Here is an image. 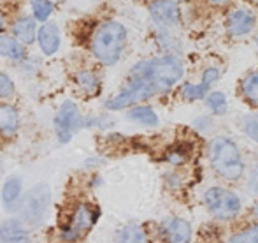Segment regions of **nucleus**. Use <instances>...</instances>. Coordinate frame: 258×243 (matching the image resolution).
Listing matches in <instances>:
<instances>
[{
	"mask_svg": "<svg viewBox=\"0 0 258 243\" xmlns=\"http://www.w3.org/2000/svg\"><path fill=\"white\" fill-rule=\"evenodd\" d=\"M183 64L176 57H158V59L143 60L134 65L130 71V78H141L150 81L156 88V92L170 90L181 78H183Z\"/></svg>",
	"mask_w": 258,
	"mask_h": 243,
	"instance_id": "1",
	"label": "nucleus"
},
{
	"mask_svg": "<svg viewBox=\"0 0 258 243\" xmlns=\"http://www.w3.org/2000/svg\"><path fill=\"white\" fill-rule=\"evenodd\" d=\"M126 44V30L118 21H105L97 28L92 39L93 55L102 64L112 65L121 59Z\"/></svg>",
	"mask_w": 258,
	"mask_h": 243,
	"instance_id": "2",
	"label": "nucleus"
},
{
	"mask_svg": "<svg viewBox=\"0 0 258 243\" xmlns=\"http://www.w3.org/2000/svg\"><path fill=\"white\" fill-rule=\"evenodd\" d=\"M209 161L213 169L227 180H239L244 173V162L237 144L228 137H214L209 143Z\"/></svg>",
	"mask_w": 258,
	"mask_h": 243,
	"instance_id": "3",
	"label": "nucleus"
},
{
	"mask_svg": "<svg viewBox=\"0 0 258 243\" xmlns=\"http://www.w3.org/2000/svg\"><path fill=\"white\" fill-rule=\"evenodd\" d=\"M51 205V188L48 183H37L21 198L18 212L21 222L35 227L46 219Z\"/></svg>",
	"mask_w": 258,
	"mask_h": 243,
	"instance_id": "4",
	"label": "nucleus"
},
{
	"mask_svg": "<svg viewBox=\"0 0 258 243\" xmlns=\"http://www.w3.org/2000/svg\"><path fill=\"white\" fill-rule=\"evenodd\" d=\"M206 206L216 219L230 220L241 212V199L234 192L221 187H213L204 194Z\"/></svg>",
	"mask_w": 258,
	"mask_h": 243,
	"instance_id": "5",
	"label": "nucleus"
},
{
	"mask_svg": "<svg viewBox=\"0 0 258 243\" xmlns=\"http://www.w3.org/2000/svg\"><path fill=\"white\" fill-rule=\"evenodd\" d=\"M155 93H156V88L150 81L141 79V78H130L128 88H125L123 92H119L118 95L109 99L107 103H105V106H107V110H112V111L125 110V108L136 106L141 101L150 99Z\"/></svg>",
	"mask_w": 258,
	"mask_h": 243,
	"instance_id": "6",
	"label": "nucleus"
},
{
	"mask_svg": "<svg viewBox=\"0 0 258 243\" xmlns=\"http://www.w3.org/2000/svg\"><path fill=\"white\" fill-rule=\"evenodd\" d=\"M81 125L83 118L78 106L72 101H65L54 117V132H56L60 143H69Z\"/></svg>",
	"mask_w": 258,
	"mask_h": 243,
	"instance_id": "7",
	"label": "nucleus"
},
{
	"mask_svg": "<svg viewBox=\"0 0 258 243\" xmlns=\"http://www.w3.org/2000/svg\"><path fill=\"white\" fill-rule=\"evenodd\" d=\"M97 217H99V212H97L93 206L79 205L78 208H76L74 215H72L71 226L61 233V240H69V241L79 240L83 234H86L92 229Z\"/></svg>",
	"mask_w": 258,
	"mask_h": 243,
	"instance_id": "8",
	"label": "nucleus"
},
{
	"mask_svg": "<svg viewBox=\"0 0 258 243\" xmlns=\"http://www.w3.org/2000/svg\"><path fill=\"white\" fill-rule=\"evenodd\" d=\"M150 13L160 27H174L179 21V7L174 0H156L151 4Z\"/></svg>",
	"mask_w": 258,
	"mask_h": 243,
	"instance_id": "9",
	"label": "nucleus"
},
{
	"mask_svg": "<svg viewBox=\"0 0 258 243\" xmlns=\"http://www.w3.org/2000/svg\"><path fill=\"white\" fill-rule=\"evenodd\" d=\"M253 27H255V16H253V13L248 9H235V11H232L227 18L228 34L235 35V37L251 32Z\"/></svg>",
	"mask_w": 258,
	"mask_h": 243,
	"instance_id": "10",
	"label": "nucleus"
},
{
	"mask_svg": "<svg viewBox=\"0 0 258 243\" xmlns=\"http://www.w3.org/2000/svg\"><path fill=\"white\" fill-rule=\"evenodd\" d=\"M162 233H163V236H165V240L184 243V241H190L191 227H190V224H188L186 220L177 219V217H172V219L163 220Z\"/></svg>",
	"mask_w": 258,
	"mask_h": 243,
	"instance_id": "11",
	"label": "nucleus"
},
{
	"mask_svg": "<svg viewBox=\"0 0 258 243\" xmlns=\"http://www.w3.org/2000/svg\"><path fill=\"white\" fill-rule=\"evenodd\" d=\"M39 46L44 55H54L60 48V32L54 23H46L39 30Z\"/></svg>",
	"mask_w": 258,
	"mask_h": 243,
	"instance_id": "12",
	"label": "nucleus"
},
{
	"mask_svg": "<svg viewBox=\"0 0 258 243\" xmlns=\"http://www.w3.org/2000/svg\"><path fill=\"white\" fill-rule=\"evenodd\" d=\"M21 188H23V183L18 176H11L7 178V182L4 183L2 187V203L9 212L13 210H18L21 201Z\"/></svg>",
	"mask_w": 258,
	"mask_h": 243,
	"instance_id": "13",
	"label": "nucleus"
},
{
	"mask_svg": "<svg viewBox=\"0 0 258 243\" xmlns=\"http://www.w3.org/2000/svg\"><path fill=\"white\" fill-rule=\"evenodd\" d=\"M20 125V117H18L16 108L9 104H0V134L4 136H13Z\"/></svg>",
	"mask_w": 258,
	"mask_h": 243,
	"instance_id": "14",
	"label": "nucleus"
},
{
	"mask_svg": "<svg viewBox=\"0 0 258 243\" xmlns=\"http://www.w3.org/2000/svg\"><path fill=\"white\" fill-rule=\"evenodd\" d=\"M0 240L2 241H28V233L18 220H7L0 226Z\"/></svg>",
	"mask_w": 258,
	"mask_h": 243,
	"instance_id": "15",
	"label": "nucleus"
},
{
	"mask_svg": "<svg viewBox=\"0 0 258 243\" xmlns=\"http://www.w3.org/2000/svg\"><path fill=\"white\" fill-rule=\"evenodd\" d=\"M0 55L20 62L25 59V48L20 41L9 37V35H0Z\"/></svg>",
	"mask_w": 258,
	"mask_h": 243,
	"instance_id": "16",
	"label": "nucleus"
},
{
	"mask_svg": "<svg viewBox=\"0 0 258 243\" xmlns=\"http://www.w3.org/2000/svg\"><path fill=\"white\" fill-rule=\"evenodd\" d=\"M13 32L21 44H30L35 39V21L32 18H21L13 25Z\"/></svg>",
	"mask_w": 258,
	"mask_h": 243,
	"instance_id": "17",
	"label": "nucleus"
},
{
	"mask_svg": "<svg viewBox=\"0 0 258 243\" xmlns=\"http://www.w3.org/2000/svg\"><path fill=\"white\" fill-rule=\"evenodd\" d=\"M128 118L137 123H143V125L148 127H155L158 125V117L151 108L146 106H139V108H134L132 111H128Z\"/></svg>",
	"mask_w": 258,
	"mask_h": 243,
	"instance_id": "18",
	"label": "nucleus"
},
{
	"mask_svg": "<svg viewBox=\"0 0 258 243\" xmlns=\"http://www.w3.org/2000/svg\"><path fill=\"white\" fill-rule=\"evenodd\" d=\"M242 93L251 104L258 106V72H251L242 81Z\"/></svg>",
	"mask_w": 258,
	"mask_h": 243,
	"instance_id": "19",
	"label": "nucleus"
},
{
	"mask_svg": "<svg viewBox=\"0 0 258 243\" xmlns=\"http://www.w3.org/2000/svg\"><path fill=\"white\" fill-rule=\"evenodd\" d=\"M30 6L32 11H34L35 20L39 21H46L54 11V4L51 0H30Z\"/></svg>",
	"mask_w": 258,
	"mask_h": 243,
	"instance_id": "20",
	"label": "nucleus"
},
{
	"mask_svg": "<svg viewBox=\"0 0 258 243\" xmlns=\"http://www.w3.org/2000/svg\"><path fill=\"white\" fill-rule=\"evenodd\" d=\"M207 90H209V85H206V83H201V85L186 83V85H183V88H181V93H183L184 99L197 101V99H204L207 95Z\"/></svg>",
	"mask_w": 258,
	"mask_h": 243,
	"instance_id": "21",
	"label": "nucleus"
},
{
	"mask_svg": "<svg viewBox=\"0 0 258 243\" xmlns=\"http://www.w3.org/2000/svg\"><path fill=\"white\" fill-rule=\"evenodd\" d=\"M78 83L86 93H95L99 90V79L93 72L90 71H81L78 74Z\"/></svg>",
	"mask_w": 258,
	"mask_h": 243,
	"instance_id": "22",
	"label": "nucleus"
},
{
	"mask_svg": "<svg viewBox=\"0 0 258 243\" xmlns=\"http://www.w3.org/2000/svg\"><path fill=\"white\" fill-rule=\"evenodd\" d=\"M119 241H146V234L141 229L137 224H130L125 229H121V233L118 234Z\"/></svg>",
	"mask_w": 258,
	"mask_h": 243,
	"instance_id": "23",
	"label": "nucleus"
},
{
	"mask_svg": "<svg viewBox=\"0 0 258 243\" xmlns=\"http://www.w3.org/2000/svg\"><path fill=\"white\" fill-rule=\"evenodd\" d=\"M207 106L218 115L227 113V99L221 92H213L207 95Z\"/></svg>",
	"mask_w": 258,
	"mask_h": 243,
	"instance_id": "24",
	"label": "nucleus"
},
{
	"mask_svg": "<svg viewBox=\"0 0 258 243\" xmlns=\"http://www.w3.org/2000/svg\"><path fill=\"white\" fill-rule=\"evenodd\" d=\"M242 129H244V132L248 134L255 143H258V113L244 117V120H242Z\"/></svg>",
	"mask_w": 258,
	"mask_h": 243,
	"instance_id": "25",
	"label": "nucleus"
},
{
	"mask_svg": "<svg viewBox=\"0 0 258 243\" xmlns=\"http://www.w3.org/2000/svg\"><path fill=\"white\" fill-rule=\"evenodd\" d=\"M235 243H258V224L249 229H244L242 233H237L230 238Z\"/></svg>",
	"mask_w": 258,
	"mask_h": 243,
	"instance_id": "26",
	"label": "nucleus"
},
{
	"mask_svg": "<svg viewBox=\"0 0 258 243\" xmlns=\"http://www.w3.org/2000/svg\"><path fill=\"white\" fill-rule=\"evenodd\" d=\"M13 93H14V85L11 81V78L0 72V97L2 99H9Z\"/></svg>",
	"mask_w": 258,
	"mask_h": 243,
	"instance_id": "27",
	"label": "nucleus"
},
{
	"mask_svg": "<svg viewBox=\"0 0 258 243\" xmlns=\"http://www.w3.org/2000/svg\"><path fill=\"white\" fill-rule=\"evenodd\" d=\"M188 155L184 154V150H181V148H174V150H170L169 154H167V161L170 162V164L177 166V164H183L184 161H186Z\"/></svg>",
	"mask_w": 258,
	"mask_h": 243,
	"instance_id": "28",
	"label": "nucleus"
},
{
	"mask_svg": "<svg viewBox=\"0 0 258 243\" xmlns=\"http://www.w3.org/2000/svg\"><path fill=\"white\" fill-rule=\"evenodd\" d=\"M220 78V69L216 67H209L204 71V74H202V83H206V85H213L216 79Z\"/></svg>",
	"mask_w": 258,
	"mask_h": 243,
	"instance_id": "29",
	"label": "nucleus"
},
{
	"mask_svg": "<svg viewBox=\"0 0 258 243\" xmlns=\"http://www.w3.org/2000/svg\"><path fill=\"white\" fill-rule=\"evenodd\" d=\"M249 187H251V190L255 192V194H258V162L255 168H253L251 176H249Z\"/></svg>",
	"mask_w": 258,
	"mask_h": 243,
	"instance_id": "30",
	"label": "nucleus"
},
{
	"mask_svg": "<svg viewBox=\"0 0 258 243\" xmlns=\"http://www.w3.org/2000/svg\"><path fill=\"white\" fill-rule=\"evenodd\" d=\"M213 6H225V4H228V0H209Z\"/></svg>",
	"mask_w": 258,
	"mask_h": 243,
	"instance_id": "31",
	"label": "nucleus"
},
{
	"mask_svg": "<svg viewBox=\"0 0 258 243\" xmlns=\"http://www.w3.org/2000/svg\"><path fill=\"white\" fill-rule=\"evenodd\" d=\"M2 25H4V18H2V14H0V28H2Z\"/></svg>",
	"mask_w": 258,
	"mask_h": 243,
	"instance_id": "32",
	"label": "nucleus"
},
{
	"mask_svg": "<svg viewBox=\"0 0 258 243\" xmlns=\"http://www.w3.org/2000/svg\"><path fill=\"white\" fill-rule=\"evenodd\" d=\"M0 173H2V164H0Z\"/></svg>",
	"mask_w": 258,
	"mask_h": 243,
	"instance_id": "33",
	"label": "nucleus"
},
{
	"mask_svg": "<svg viewBox=\"0 0 258 243\" xmlns=\"http://www.w3.org/2000/svg\"><path fill=\"white\" fill-rule=\"evenodd\" d=\"M179 2H186V0H179Z\"/></svg>",
	"mask_w": 258,
	"mask_h": 243,
	"instance_id": "34",
	"label": "nucleus"
},
{
	"mask_svg": "<svg viewBox=\"0 0 258 243\" xmlns=\"http://www.w3.org/2000/svg\"><path fill=\"white\" fill-rule=\"evenodd\" d=\"M256 215H258V206H256Z\"/></svg>",
	"mask_w": 258,
	"mask_h": 243,
	"instance_id": "35",
	"label": "nucleus"
},
{
	"mask_svg": "<svg viewBox=\"0 0 258 243\" xmlns=\"http://www.w3.org/2000/svg\"><path fill=\"white\" fill-rule=\"evenodd\" d=\"M56 2H61V0H56Z\"/></svg>",
	"mask_w": 258,
	"mask_h": 243,
	"instance_id": "36",
	"label": "nucleus"
},
{
	"mask_svg": "<svg viewBox=\"0 0 258 243\" xmlns=\"http://www.w3.org/2000/svg\"><path fill=\"white\" fill-rule=\"evenodd\" d=\"M256 42H258V39H256Z\"/></svg>",
	"mask_w": 258,
	"mask_h": 243,
	"instance_id": "37",
	"label": "nucleus"
}]
</instances>
